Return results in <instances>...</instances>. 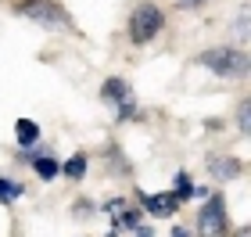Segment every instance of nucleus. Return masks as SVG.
I'll list each match as a JSON object with an SVG mask.
<instances>
[{
	"mask_svg": "<svg viewBox=\"0 0 251 237\" xmlns=\"http://www.w3.org/2000/svg\"><path fill=\"white\" fill-rule=\"evenodd\" d=\"M61 173H65L68 180H83V173H86V155H83V151H75V155L61 165Z\"/></svg>",
	"mask_w": 251,
	"mask_h": 237,
	"instance_id": "9d476101",
	"label": "nucleus"
},
{
	"mask_svg": "<svg viewBox=\"0 0 251 237\" xmlns=\"http://www.w3.org/2000/svg\"><path fill=\"white\" fill-rule=\"evenodd\" d=\"M15 11L32 18V22H40L43 29H72V18H68V11L58 0H18Z\"/></svg>",
	"mask_w": 251,
	"mask_h": 237,
	"instance_id": "f03ea898",
	"label": "nucleus"
},
{
	"mask_svg": "<svg viewBox=\"0 0 251 237\" xmlns=\"http://www.w3.org/2000/svg\"><path fill=\"white\" fill-rule=\"evenodd\" d=\"M237 126H241L244 133H248V126H251V122H248V101H241V111H237Z\"/></svg>",
	"mask_w": 251,
	"mask_h": 237,
	"instance_id": "f8f14e48",
	"label": "nucleus"
},
{
	"mask_svg": "<svg viewBox=\"0 0 251 237\" xmlns=\"http://www.w3.org/2000/svg\"><path fill=\"white\" fill-rule=\"evenodd\" d=\"M32 169H36V176H40V180H54V176L61 173L58 158H50V155H36V158H32Z\"/></svg>",
	"mask_w": 251,
	"mask_h": 237,
	"instance_id": "1a4fd4ad",
	"label": "nucleus"
},
{
	"mask_svg": "<svg viewBox=\"0 0 251 237\" xmlns=\"http://www.w3.org/2000/svg\"><path fill=\"white\" fill-rule=\"evenodd\" d=\"M173 237H190V230H183V227H176V230H173Z\"/></svg>",
	"mask_w": 251,
	"mask_h": 237,
	"instance_id": "2eb2a0df",
	"label": "nucleus"
},
{
	"mask_svg": "<svg viewBox=\"0 0 251 237\" xmlns=\"http://www.w3.org/2000/svg\"><path fill=\"white\" fill-rule=\"evenodd\" d=\"M198 65H204L208 72L223 76V79H233V76H244L248 72V54L244 51H233V47H212V51H201L198 54Z\"/></svg>",
	"mask_w": 251,
	"mask_h": 237,
	"instance_id": "f257e3e1",
	"label": "nucleus"
},
{
	"mask_svg": "<svg viewBox=\"0 0 251 237\" xmlns=\"http://www.w3.org/2000/svg\"><path fill=\"white\" fill-rule=\"evenodd\" d=\"M237 237H251V230H248V227H244V230H237Z\"/></svg>",
	"mask_w": 251,
	"mask_h": 237,
	"instance_id": "dca6fc26",
	"label": "nucleus"
},
{
	"mask_svg": "<svg viewBox=\"0 0 251 237\" xmlns=\"http://www.w3.org/2000/svg\"><path fill=\"white\" fill-rule=\"evenodd\" d=\"M140 205L151 212V216H173L179 209V198L176 190H162V194H140Z\"/></svg>",
	"mask_w": 251,
	"mask_h": 237,
	"instance_id": "423d86ee",
	"label": "nucleus"
},
{
	"mask_svg": "<svg viewBox=\"0 0 251 237\" xmlns=\"http://www.w3.org/2000/svg\"><path fill=\"white\" fill-rule=\"evenodd\" d=\"M162 26H165L162 7L151 4V0H144V4H136L133 15H129V40L133 43H151L158 32H162Z\"/></svg>",
	"mask_w": 251,
	"mask_h": 237,
	"instance_id": "7ed1b4c3",
	"label": "nucleus"
},
{
	"mask_svg": "<svg viewBox=\"0 0 251 237\" xmlns=\"http://www.w3.org/2000/svg\"><path fill=\"white\" fill-rule=\"evenodd\" d=\"M176 4L183 7V11H190V7H198V4H204V0H176Z\"/></svg>",
	"mask_w": 251,
	"mask_h": 237,
	"instance_id": "ddd939ff",
	"label": "nucleus"
},
{
	"mask_svg": "<svg viewBox=\"0 0 251 237\" xmlns=\"http://www.w3.org/2000/svg\"><path fill=\"white\" fill-rule=\"evenodd\" d=\"M100 97L111 101V105H119V119L122 122H129L136 115V105H133V90L126 79H104L100 83Z\"/></svg>",
	"mask_w": 251,
	"mask_h": 237,
	"instance_id": "39448f33",
	"label": "nucleus"
},
{
	"mask_svg": "<svg viewBox=\"0 0 251 237\" xmlns=\"http://www.w3.org/2000/svg\"><path fill=\"white\" fill-rule=\"evenodd\" d=\"M22 194H25V187H22V184H11V180H0V201H4V205H11V201H18Z\"/></svg>",
	"mask_w": 251,
	"mask_h": 237,
	"instance_id": "9b49d317",
	"label": "nucleus"
},
{
	"mask_svg": "<svg viewBox=\"0 0 251 237\" xmlns=\"http://www.w3.org/2000/svg\"><path fill=\"white\" fill-rule=\"evenodd\" d=\"M237 32H241V36H248V15H241V22H237Z\"/></svg>",
	"mask_w": 251,
	"mask_h": 237,
	"instance_id": "4468645a",
	"label": "nucleus"
},
{
	"mask_svg": "<svg viewBox=\"0 0 251 237\" xmlns=\"http://www.w3.org/2000/svg\"><path fill=\"white\" fill-rule=\"evenodd\" d=\"M198 230L204 237H226L230 234V216H226V201L219 194L208 198V205H201L198 212Z\"/></svg>",
	"mask_w": 251,
	"mask_h": 237,
	"instance_id": "20e7f679",
	"label": "nucleus"
},
{
	"mask_svg": "<svg viewBox=\"0 0 251 237\" xmlns=\"http://www.w3.org/2000/svg\"><path fill=\"white\" fill-rule=\"evenodd\" d=\"M15 137H18L22 148H29V144L40 140V126H36L32 119H18V122H15Z\"/></svg>",
	"mask_w": 251,
	"mask_h": 237,
	"instance_id": "6e6552de",
	"label": "nucleus"
},
{
	"mask_svg": "<svg viewBox=\"0 0 251 237\" xmlns=\"http://www.w3.org/2000/svg\"><path fill=\"white\" fill-rule=\"evenodd\" d=\"M208 173L215 180H237L244 173V162H241V158H233V155H212L208 158Z\"/></svg>",
	"mask_w": 251,
	"mask_h": 237,
	"instance_id": "0eeeda50",
	"label": "nucleus"
}]
</instances>
